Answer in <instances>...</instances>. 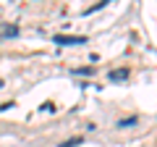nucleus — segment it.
I'll use <instances>...</instances> for the list:
<instances>
[{"mask_svg": "<svg viewBox=\"0 0 157 147\" xmlns=\"http://www.w3.org/2000/svg\"><path fill=\"white\" fill-rule=\"evenodd\" d=\"M107 79H110V81H123V79H128V68H115V71L107 74Z\"/></svg>", "mask_w": 157, "mask_h": 147, "instance_id": "obj_3", "label": "nucleus"}, {"mask_svg": "<svg viewBox=\"0 0 157 147\" xmlns=\"http://www.w3.org/2000/svg\"><path fill=\"white\" fill-rule=\"evenodd\" d=\"M78 142H81V137H73V139L63 142V145H58V147H73V145H78Z\"/></svg>", "mask_w": 157, "mask_h": 147, "instance_id": "obj_4", "label": "nucleus"}, {"mask_svg": "<svg viewBox=\"0 0 157 147\" xmlns=\"http://www.w3.org/2000/svg\"><path fill=\"white\" fill-rule=\"evenodd\" d=\"M55 45H86V37H71V34H58Z\"/></svg>", "mask_w": 157, "mask_h": 147, "instance_id": "obj_1", "label": "nucleus"}, {"mask_svg": "<svg viewBox=\"0 0 157 147\" xmlns=\"http://www.w3.org/2000/svg\"><path fill=\"white\" fill-rule=\"evenodd\" d=\"M13 37H18L16 24H0V40H13Z\"/></svg>", "mask_w": 157, "mask_h": 147, "instance_id": "obj_2", "label": "nucleus"}, {"mask_svg": "<svg viewBox=\"0 0 157 147\" xmlns=\"http://www.w3.org/2000/svg\"><path fill=\"white\" fill-rule=\"evenodd\" d=\"M94 68H73V74H92Z\"/></svg>", "mask_w": 157, "mask_h": 147, "instance_id": "obj_6", "label": "nucleus"}, {"mask_svg": "<svg viewBox=\"0 0 157 147\" xmlns=\"http://www.w3.org/2000/svg\"><path fill=\"white\" fill-rule=\"evenodd\" d=\"M136 124V118H128V121H121V124H118V129H126V126H134Z\"/></svg>", "mask_w": 157, "mask_h": 147, "instance_id": "obj_5", "label": "nucleus"}]
</instances>
